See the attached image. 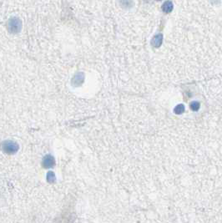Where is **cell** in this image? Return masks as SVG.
Segmentation results:
<instances>
[{
	"label": "cell",
	"instance_id": "5",
	"mask_svg": "<svg viewBox=\"0 0 222 223\" xmlns=\"http://www.w3.org/2000/svg\"><path fill=\"white\" fill-rule=\"evenodd\" d=\"M120 4L124 8H131L134 5L132 0H120Z\"/></svg>",
	"mask_w": 222,
	"mask_h": 223
},
{
	"label": "cell",
	"instance_id": "1",
	"mask_svg": "<svg viewBox=\"0 0 222 223\" xmlns=\"http://www.w3.org/2000/svg\"><path fill=\"white\" fill-rule=\"evenodd\" d=\"M8 29L11 34H18L21 31L22 28V22L17 17H12L8 21Z\"/></svg>",
	"mask_w": 222,
	"mask_h": 223
},
{
	"label": "cell",
	"instance_id": "7",
	"mask_svg": "<svg viewBox=\"0 0 222 223\" xmlns=\"http://www.w3.org/2000/svg\"><path fill=\"white\" fill-rule=\"evenodd\" d=\"M191 109L193 110H197L198 109H199V107H200V104L198 102H193V103L191 104Z\"/></svg>",
	"mask_w": 222,
	"mask_h": 223
},
{
	"label": "cell",
	"instance_id": "6",
	"mask_svg": "<svg viewBox=\"0 0 222 223\" xmlns=\"http://www.w3.org/2000/svg\"><path fill=\"white\" fill-rule=\"evenodd\" d=\"M184 111V106L183 105H178L175 109V112L176 114H181L182 112Z\"/></svg>",
	"mask_w": 222,
	"mask_h": 223
},
{
	"label": "cell",
	"instance_id": "8",
	"mask_svg": "<svg viewBox=\"0 0 222 223\" xmlns=\"http://www.w3.org/2000/svg\"><path fill=\"white\" fill-rule=\"evenodd\" d=\"M157 1H160V0H157Z\"/></svg>",
	"mask_w": 222,
	"mask_h": 223
},
{
	"label": "cell",
	"instance_id": "3",
	"mask_svg": "<svg viewBox=\"0 0 222 223\" xmlns=\"http://www.w3.org/2000/svg\"><path fill=\"white\" fill-rule=\"evenodd\" d=\"M162 39H163V36L162 35L159 34V35H156L154 36V38L152 39V41H151V44L155 47V48H159L161 43H162Z\"/></svg>",
	"mask_w": 222,
	"mask_h": 223
},
{
	"label": "cell",
	"instance_id": "4",
	"mask_svg": "<svg viewBox=\"0 0 222 223\" xmlns=\"http://www.w3.org/2000/svg\"><path fill=\"white\" fill-rule=\"evenodd\" d=\"M162 9H163V11H164V13H166V14H168V13L171 12V11H172V9H173V4H172V3H171V1H167V2H165V3L163 4Z\"/></svg>",
	"mask_w": 222,
	"mask_h": 223
},
{
	"label": "cell",
	"instance_id": "2",
	"mask_svg": "<svg viewBox=\"0 0 222 223\" xmlns=\"http://www.w3.org/2000/svg\"><path fill=\"white\" fill-rule=\"evenodd\" d=\"M84 80H85V75H84V73H82V72L78 73L73 78L72 85L74 86H79L84 82Z\"/></svg>",
	"mask_w": 222,
	"mask_h": 223
}]
</instances>
